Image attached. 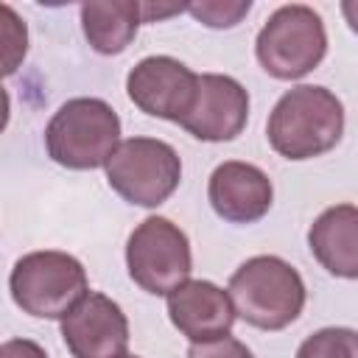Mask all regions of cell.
<instances>
[{"mask_svg":"<svg viewBox=\"0 0 358 358\" xmlns=\"http://www.w3.org/2000/svg\"><path fill=\"white\" fill-rule=\"evenodd\" d=\"M344 134L341 101L319 84H299L280 95L274 103L266 137L285 159H313L338 145Z\"/></svg>","mask_w":358,"mask_h":358,"instance_id":"obj_1","label":"cell"},{"mask_svg":"<svg viewBox=\"0 0 358 358\" xmlns=\"http://www.w3.org/2000/svg\"><path fill=\"white\" fill-rule=\"evenodd\" d=\"M227 294L235 313L257 330H282L305 308V282L299 271L277 255H255L235 268Z\"/></svg>","mask_w":358,"mask_h":358,"instance_id":"obj_2","label":"cell"},{"mask_svg":"<svg viewBox=\"0 0 358 358\" xmlns=\"http://www.w3.org/2000/svg\"><path fill=\"white\" fill-rule=\"evenodd\" d=\"M117 145L120 117L101 98H70L53 112L45 129L48 157L70 171L106 168Z\"/></svg>","mask_w":358,"mask_h":358,"instance_id":"obj_3","label":"cell"},{"mask_svg":"<svg viewBox=\"0 0 358 358\" xmlns=\"http://www.w3.org/2000/svg\"><path fill=\"white\" fill-rule=\"evenodd\" d=\"M8 288L22 313L62 322L90 294V280L81 260L67 252L45 249L22 255L14 263Z\"/></svg>","mask_w":358,"mask_h":358,"instance_id":"obj_4","label":"cell"},{"mask_svg":"<svg viewBox=\"0 0 358 358\" xmlns=\"http://www.w3.org/2000/svg\"><path fill=\"white\" fill-rule=\"evenodd\" d=\"M327 53V31L322 17L305 3L280 6L255 39L260 67L280 78L294 81L319 67Z\"/></svg>","mask_w":358,"mask_h":358,"instance_id":"obj_5","label":"cell"},{"mask_svg":"<svg viewBox=\"0 0 358 358\" xmlns=\"http://www.w3.org/2000/svg\"><path fill=\"white\" fill-rule=\"evenodd\" d=\"M182 179V159L173 145L157 137L120 140L106 162L109 187L129 204L159 207Z\"/></svg>","mask_w":358,"mask_h":358,"instance_id":"obj_6","label":"cell"},{"mask_svg":"<svg viewBox=\"0 0 358 358\" xmlns=\"http://www.w3.org/2000/svg\"><path fill=\"white\" fill-rule=\"evenodd\" d=\"M129 277L154 296H168L190 280L193 255L187 235L162 215H148L134 227L126 243Z\"/></svg>","mask_w":358,"mask_h":358,"instance_id":"obj_7","label":"cell"},{"mask_svg":"<svg viewBox=\"0 0 358 358\" xmlns=\"http://www.w3.org/2000/svg\"><path fill=\"white\" fill-rule=\"evenodd\" d=\"M126 92L140 112L182 123L193 109L199 76L173 56H145L129 70Z\"/></svg>","mask_w":358,"mask_h":358,"instance_id":"obj_8","label":"cell"},{"mask_svg":"<svg viewBox=\"0 0 358 358\" xmlns=\"http://www.w3.org/2000/svg\"><path fill=\"white\" fill-rule=\"evenodd\" d=\"M62 338L73 358H123L129 347V319L115 299L90 291L62 319Z\"/></svg>","mask_w":358,"mask_h":358,"instance_id":"obj_9","label":"cell"},{"mask_svg":"<svg viewBox=\"0 0 358 358\" xmlns=\"http://www.w3.org/2000/svg\"><path fill=\"white\" fill-rule=\"evenodd\" d=\"M249 120V92L232 76L201 73L193 109L179 123L187 134L204 143L235 140Z\"/></svg>","mask_w":358,"mask_h":358,"instance_id":"obj_10","label":"cell"},{"mask_svg":"<svg viewBox=\"0 0 358 358\" xmlns=\"http://www.w3.org/2000/svg\"><path fill=\"white\" fill-rule=\"evenodd\" d=\"M207 199L218 218L229 224H255L268 213L274 187L257 165L227 159L210 173Z\"/></svg>","mask_w":358,"mask_h":358,"instance_id":"obj_11","label":"cell"},{"mask_svg":"<svg viewBox=\"0 0 358 358\" xmlns=\"http://www.w3.org/2000/svg\"><path fill=\"white\" fill-rule=\"evenodd\" d=\"M165 302L173 327L190 338V344L227 336L238 319L229 294L210 280H187L173 288Z\"/></svg>","mask_w":358,"mask_h":358,"instance_id":"obj_12","label":"cell"},{"mask_svg":"<svg viewBox=\"0 0 358 358\" xmlns=\"http://www.w3.org/2000/svg\"><path fill=\"white\" fill-rule=\"evenodd\" d=\"M308 246L333 277L358 280V207H327L308 229Z\"/></svg>","mask_w":358,"mask_h":358,"instance_id":"obj_13","label":"cell"},{"mask_svg":"<svg viewBox=\"0 0 358 358\" xmlns=\"http://www.w3.org/2000/svg\"><path fill=\"white\" fill-rule=\"evenodd\" d=\"M143 22V3L134 0H95L81 6V28L90 48L101 56L123 53Z\"/></svg>","mask_w":358,"mask_h":358,"instance_id":"obj_14","label":"cell"},{"mask_svg":"<svg viewBox=\"0 0 358 358\" xmlns=\"http://www.w3.org/2000/svg\"><path fill=\"white\" fill-rule=\"evenodd\" d=\"M296 358H358V330L322 327L299 344Z\"/></svg>","mask_w":358,"mask_h":358,"instance_id":"obj_15","label":"cell"},{"mask_svg":"<svg viewBox=\"0 0 358 358\" xmlns=\"http://www.w3.org/2000/svg\"><path fill=\"white\" fill-rule=\"evenodd\" d=\"M249 0H201L187 3V14H193L207 28H232L249 14Z\"/></svg>","mask_w":358,"mask_h":358,"instance_id":"obj_16","label":"cell"},{"mask_svg":"<svg viewBox=\"0 0 358 358\" xmlns=\"http://www.w3.org/2000/svg\"><path fill=\"white\" fill-rule=\"evenodd\" d=\"M0 14H3V76H11L17 70V64L25 59L28 31L11 6H3Z\"/></svg>","mask_w":358,"mask_h":358,"instance_id":"obj_17","label":"cell"},{"mask_svg":"<svg viewBox=\"0 0 358 358\" xmlns=\"http://www.w3.org/2000/svg\"><path fill=\"white\" fill-rule=\"evenodd\" d=\"M187 358H255V355L243 341H238L235 336L227 333V336H218V338H210V341L190 344Z\"/></svg>","mask_w":358,"mask_h":358,"instance_id":"obj_18","label":"cell"},{"mask_svg":"<svg viewBox=\"0 0 358 358\" xmlns=\"http://www.w3.org/2000/svg\"><path fill=\"white\" fill-rule=\"evenodd\" d=\"M0 358H48V352L31 338H8L0 347Z\"/></svg>","mask_w":358,"mask_h":358,"instance_id":"obj_19","label":"cell"},{"mask_svg":"<svg viewBox=\"0 0 358 358\" xmlns=\"http://www.w3.org/2000/svg\"><path fill=\"white\" fill-rule=\"evenodd\" d=\"M179 11H187V6H154V3H143V22H154V20H162L168 14H179Z\"/></svg>","mask_w":358,"mask_h":358,"instance_id":"obj_20","label":"cell"},{"mask_svg":"<svg viewBox=\"0 0 358 358\" xmlns=\"http://www.w3.org/2000/svg\"><path fill=\"white\" fill-rule=\"evenodd\" d=\"M341 14H344L347 25L358 34V0H344V3H341Z\"/></svg>","mask_w":358,"mask_h":358,"instance_id":"obj_21","label":"cell"},{"mask_svg":"<svg viewBox=\"0 0 358 358\" xmlns=\"http://www.w3.org/2000/svg\"><path fill=\"white\" fill-rule=\"evenodd\" d=\"M123 358H140V355H129V352H126V355H123Z\"/></svg>","mask_w":358,"mask_h":358,"instance_id":"obj_22","label":"cell"}]
</instances>
